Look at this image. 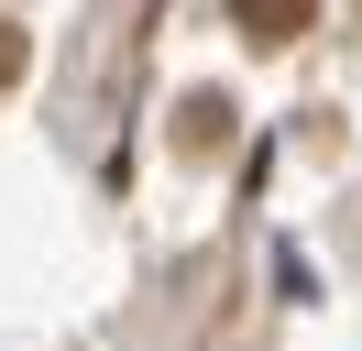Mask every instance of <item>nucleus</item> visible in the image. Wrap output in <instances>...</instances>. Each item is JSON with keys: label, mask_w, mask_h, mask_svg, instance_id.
<instances>
[{"label": "nucleus", "mask_w": 362, "mask_h": 351, "mask_svg": "<svg viewBox=\"0 0 362 351\" xmlns=\"http://www.w3.org/2000/svg\"><path fill=\"white\" fill-rule=\"evenodd\" d=\"M230 22H242L252 44H296V33L318 22V0H230Z\"/></svg>", "instance_id": "nucleus-1"}, {"label": "nucleus", "mask_w": 362, "mask_h": 351, "mask_svg": "<svg viewBox=\"0 0 362 351\" xmlns=\"http://www.w3.org/2000/svg\"><path fill=\"white\" fill-rule=\"evenodd\" d=\"M176 143H187V154H220V143H230V99H220V88H198V99L176 110Z\"/></svg>", "instance_id": "nucleus-2"}, {"label": "nucleus", "mask_w": 362, "mask_h": 351, "mask_svg": "<svg viewBox=\"0 0 362 351\" xmlns=\"http://www.w3.org/2000/svg\"><path fill=\"white\" fill-rule=\"evenodd\" d=\"M23 66H33V44H23V22H0V88H23Z\"/></svg>", "instance_id": "nucleus-3"}]
</instances>
